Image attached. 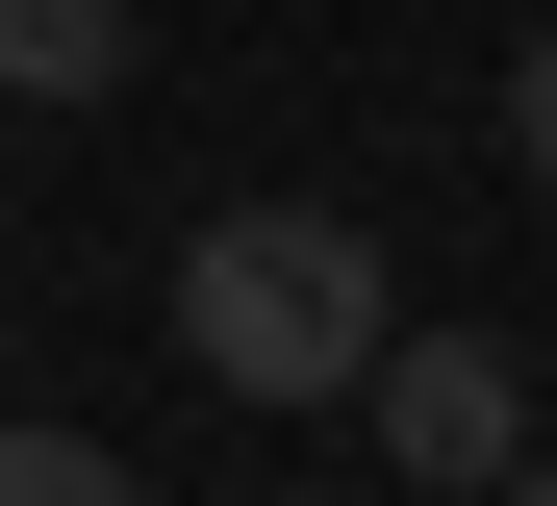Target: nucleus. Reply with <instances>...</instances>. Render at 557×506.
<instances>
[{"label":"nucleus","mask_w":557,"mask_h":506,"mask_svg":"<svg viewBox=\"0 0 557 506\" xmlns=\"http://www.w3.org/2000/svg\"><path fill=\"white\" fill-rule=\"evenodd\" d=\"M406 330V279L355 202H228L203 254H177V380H228V405H355Z\"/></svg>","instance_id":"f257e3e1"},{"label":"nucleus","mask_w":557,"mask_h":506,"mask_svg":"<svg viewBox=\"0 0 557 506\" xmlns=\"http://www.w3.org/2000/svg\"><path fill=\"white\" fill-rule=\"evenodd\" d=\"M355 405H381V456H406L431 506H507V481H532V380H507L482 330H381Z\"/></svg>","instance_id":"f03ea898"},{"label":"nucleus","mask_w":557,"mask_h":506,"mask_svg":"<svg viewBox=\"0 0 557 506\" xmlns=\"http://www.w3.org/2000/svg\"><path fill=\"white\" fill-rule=\"evenodd\" d=\"M127 0H0V76H26V101H127Z\"/></svg>","instance_id":"7ed1b4c3"},{"label":"nucleus","mask_w":557,"mask_h":506,"mask_svg":"<svg viewBox=\"0 0 557 506\" xmlns=\"http://www.w3.org/2000/svg\"><path fill=\"white\" fill-rule=\"evenodd\" d=\"M0 506H152V481H127L102 431H0Z\"/></svg>","instance_id":"20e7f679"},{"label":"nucleus","mask_w":557,"mask_h":506,"mask_svg":"<svg viewBox=\"0 0 557 506\" xmlns=\"http://www.w3.org/2000/svg\"><path fill=\"white\" fill-rule=\"evenodd\" d=\"M507 152H532V177H557V26H532V51H507Z\"/></svg>","instance_id":"39448f33"},{"label":"nucleus","mask_w":557,"mask_h":506,"mask_svg":"<svg viewBox=\"0 0 557 506\" xmlns=\"http://www.w3.org/2000/svg\"><path fill=\"white\" fill-rule=\"evenodd\" d=\"M507 506H557V431H532V481H507Z\"/></svg>","instance_id":"423d86ee"}]
</instances>
